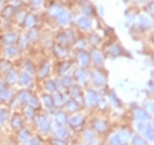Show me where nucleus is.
Returning a JSON list of instances; mask_svg holds the SVG:
<instances>
[{"mask_svg": "<svg viewBox=\"0 0 154 145\" xmlns=\"http://www.w3.org/2000/svg\"><path fill=\"white\" fill-rule=\"evenodd\" d=\"M32 145H40V143H38V141H34V143H32Z\"/></svg>", "mask_w": 154, "mask_h": 145, "instance_id": "nucleus-4", "label": "nucleus"}, {"mask_svg": "<svg viewBox=\"0 0 154 145\" xmlns=\"http://www.w3.org/2000/svg\"><path fill=\"white\" fill-rule=\"evenodd\" d=\"M135 145H145V143H144V140H141V139H135V143H134Z\"/></svg>", "mask_w": 154, "mask_h": 145, "instance_id": "nucleus-1", "label": "nucleus"}, {"mask_svg": "<svg viewBox=\"0 0 154 145\" xmlns=\"http://www.w3.org/2000/svg\"><path fill=\"white\" fill-rule=\"evenodd\" d=\"M112 145H121V141L117 137H112Z\"/></svg>", "mask_w": 154, "mask_h": 145, "instance_id": "nucleus-2", "label": "nucleus"}, {"mask_svg": "<svg viewBox=\"0 0 154 145\" xmlns=\"http://www.w3.org/2000/svg\"><path fill=\"white\" fill-rule=\"evenodd\" d=\"M54 145H66V144H64V143H62V141H55Z\"/></svg>", "mask_w": 154, "mask_h": 145, "instance_id": "nucleus-3", "label": "nucleus"}]
</instances>
